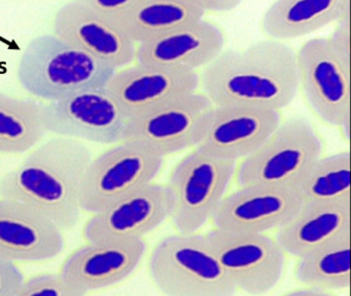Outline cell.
<instances>
[{"instance_id": "obj_9", "label": "cell", "mask_w": 351, "mask_h": 296, "mask_svg": "<svg viewBox=\"0 0 351 296\" xmlns=\"http://www.w3.org/2000/svg\"><path fill=\"white\" fill-rule=\"evenodd\" d=\"M205 236L237 290L262 295L280 281L285 254L272 236L215 227Z\"/></svg>"}, {"instance_id": "obj_7", "label": "cell", "mask_w": 351, "mask_h": 296, "mask_svg": "<svg viewBox=\"0 0 351 296\" xmlns=\"http://www.w3.org/2000/svg\"><path fill=\"white\" fill-rule=\"evenodd\" d=\"M164 158L138 142L114 144L94 156L81 189L82 210L93 214L123 195L154 182Z\"/></svg>"}, {"instance_id": "obj_25", "label": "cell", "mask_w": 351, "mask_h": 296, "mask_svg": "<svg viewBox=\"0 0 351 296\" xmlns=\"http://www.w3.org/2000/svg\"><path fill=\"white\" fill-rule=\"evenodd\" d=\"M291 188L303 204L350 199V154L320 156Z\"/></svg>"}, {"instance_id": "obj_19", "label": "cell", "mask_w": 351, "mask_h": 296, "mask_svg": "<svg viewBox=\"0 0 351 296\" xmlns=\"http://www.w3.org/2000/svg\"><path fill=\"white\" fill-rule=\"evenodd\" d=\"M129 119L199 90V72L129 65L116 70L106 84Z\"/></svg>"}, {"instance_id": "obj_22", "label": "cell", "mask_w": 351, "mask_h": 296, "mask_svg": "<svg viewBox=\"0 0 351 296\" xmlns=\"http://www.w3.org/2000/svg\"><path fill=\"white\" fill-rule=\"evenodd\" d=\"M204 16L195 0H133L118 24L138 45Z\"/></svg>"}, {"instance_id": "obj_30", "label": "cell", "mask_w": 351, "mask_h": 296, "mask_svg": "<svg viewBox=\"0 0 351 296\" xmlns=\"http://www.w3.org/2000/svg\"><path fill=\"white\" fill-rule=\"evenodd\" d=\"M195 2L204 14L206 12L223 14V12H233L241 3L239 0H195Z\"/></svg>"}, {"instance_id": "obj_29", "label": "cell", "mask_w": 351, "mask_h": 296, "mask_svg": "<svg viewBox=\"0 0 351 296\" xmlns=\"http://www.w3.org/2000/svg\"><path fill=\"white\" fill-rule=\"evenodd\" d=\"M84 2L94 12L118 23L133 0H84Z\"/></svg>"}, {"instance_id": "obj_24", "label": "cell", "mask_w": 351, "mask_h": 296, "mask_svg": "<svg viewBox=\"0 0 351 296\" xmlns=\"http://www.w3.org/2000/svg\"><path fill=\"white\" fill-rule=\"evenodd\" d=\"M46 136L42 103L0 90V153H24Z\"/></svg>"}, {"instance_id": "obj_5", "label": "cell", "mask_w": 351, "mask_h": 296, "mask_svg": "<svg viewBox=\"0 0 351 296\" xmlns=\"http://www.w3.org/2000/svg\"><path fill=\"white\" fill-rule=\"evenodd\" d=\"M322 151L324 143L311 121L303 116L289 117L256 151L239 162L238 185L293 187Z\"/></svg>"}, {"instance_id": "obj_18", "label": "cell", "mask_w": 351, "mask_h": 296, "mask_svg": "<svg viewBox=\"0 0 351 296\" xmlns=\"http://www.w3.org/2000/svg\"><path fill=\"white\" fill-rule=\"evenodd\" d=\"M63 230L38 210L0 197V257L12 262H38L58 256Z\"/></svg>"}, {"instance_id": "obj_17", "label": "cell", "mask_w": 351, "mask_h": 296, "mask_svg": "<svg viewBox=\"0 0 351 296\" xmlns=\"http://www.w3.org/2000/svg\"><path fill=\"white\" fill-rule=\"evenodd\" d=\"M223 47L225 35L221 29L202 18L136 45L135 63L198 72L215 61Z\"/></svg>"}, {"instance_id": "obj_12", "label": "cell", "mask_w": 351, "mask_h": 296, "mask_svg": "<svg viewBox=\"0 0 351 296\" xmlns=\"http://www.w3.org/2000/svg\"><path fill=\"white\" fill-rule=\"evenodd\" d=\"M173 199L166 184L152 182L91 214L83 228L86 242L143 238L171 217Z\"/></svg>"}, {"instance_id": "obj_2", "label": "cell", "mask_w": 351, "mask_h": 296, "mask_svg": "<svg viewBox=\"0 0 351 296\" xmlns=\"http://www.w3.org/2000/svg\"><path fill=\"white\" fill-rule=\"evenodd\" d=\"M94 153L85 142L52 136L28 151L0 178V197L25 204L61 230L77 225L83 212L81 189Z\"/></svg>"}, {"instance_id": "obj_3", "label": "cell", "mask_w": 351, "mask_h": 296, "mask_svg": "<svg viewBox=\"0 0 351 296\" xmlns=\"http://www.w3.org/2000/svg\"><path fill=\"white\" fill-rule=\"evenodd\" d=\"M114 72L112 66L53 32L30 39L16 69L21 88L43 102H54L84 90L104 88Z\"/></svg>"}, {"instance_id": "obj_1", "label": "cell", "mask_w": 351, "mask_h": 296, "mask_svg": "<svg viewBox=\"0 0 351 296\" xmlns=\"http://www.w3.org/2000/svg\"><path fill=\"white\" fill-rule=\"evenodd\" d=\"M199 90L213 106L282 110L300 90L295 51L267 38L223 49L199 72Z\"/></svg>"}, {"instance_id": "obj_11", "label": "cell", "mask_w": 351, "mask_h": 296, "mask_svg": "<svg viewBox=\"0 0 351 296\" xmlns=\"http://www.w3.org/2000/svg\"><path fill=\"white\" fill-rule=\"evenodd\" d=\"M299 88L316 116L330 127L350 119V69L332 53L326 37H315L295 51Z\"/></svg>"}, {"instance_id": "obj_8", "label": "cell", "mask_w": 351, "mask_h": 296, "mask_svg": "<svg viewBox=\"0 0 351 296\" xmlns=\"http://www.w3.org/2000/svg\"><path fill=\"white\" fill-rule=\"evenodd\" d=\"M128 119L106 86L42 103L46 135L71 138L85 143L114 145L123 141Z\"/></svg>"}, {"instance_id": "obj_26", "label": "cell", "mask_w": 351, "mask_h": 296, "mask_svg": "<svg viewBox=\"0 0 351 296\" xmlns=\"http://www.w3.org/2000/svg\"><path fill=\"white\" fill-rule=\"evenodd\" d=\"M10 296H86L59 273H42L24 280Z\"/></svg>"}, {"instance_id": "obj_6", "label": "cell", "mask_w": 351, "mask_h": 296, "mask_svg": "<svg viewBox=\"0 0 351 296\" xmlns=\"http://www.w3.org/2000/svg\"><path fill=\"white\" fill-rule=\"evenodd\" d=\"M237 164L194 147L174 166L166 186L173 199L170 218L178 232H198L213 219Z\"/></svg>"}, {"instance_id": "obj_23", "label": "cell", "mask_w": 351, "mask_h": 296, "mask_svg": "<svg viewBox=\"0 0 351 296\" xmlns=\"http://www.w3.org/2000/svg\"><path fill=\"white\" fill-rule=\"evenodd\" d=\"M295 278L320 291H343L350 286V232L298 258Z\"/></svg>"}, {"instance_id": "obj_13", "label": "cell", "mask_w": 351, "mask_h": 296, "mask_svg": "<svg viewBox=\"0 0 351 296\" xmlns=\"http://www.w3.org/2000/svg\"><path fill=\"white\" fill-rule=\"evenodd\" d=\"M282 121L280 111L250 106H213L196 147L238 164L252 156Z\"/></svg>"}, {"instance_id": "obj_4", "label": "cell", "mask_w": 351, "mask_h": 296, "mask_svg": "<svg viewBox=\"0 0 351 296\" xmlns=\"http://www.w3.org/2000/svg\"><path fill=\"white\" fill-rule=\"evenodd\" d=\"M152 281L165 296H233L237 291L205 234L162 238L149 260Z\"/></svg>"}, {"instance_id": "obj_31", "label": "cell", "mask_w": 351, "mask_h": 296, "mask_svg": "<svg viewBox=\"0 0 351 296\" xmlns=\"http://www.w3.org/2000/svg\"><path fill=\"white\" fill-rule=\"evenodd\" d=\"M282 296H335V294L330 293V292L320 291V290L304 287V289L295 290V291L289 292V293L285 294Z\"/></svg>"}, {"instance_id": "obj_16", "label": "cell", "mask_w": 351, "mask_h": 296, "mask_svg": "<svg viewBox=\"0 0 351 296\" xmlns=\"http://www.w3.org/2000/svg\"><path fill=\"white\" fill-rule=\"evenodd\" d=\"M145 251L143 238L87 242L65 259L59 275L87 295L129 277L143 260Z\"/></svg>"}, {"instance_id": "obj_15", "label": "cell", "mask_w": 351, "mask_h": 296, "mask_svg": "<svg viewBox=\"0 0 351 296\" xmlns=\"http://www.w3.org/2000/svg\"><path fill=\"white\" fill-rule=\"evenodd\" d=\"M302 205L303 201L291 187H239L226 195L213 221L219 230L267 234L285 225Z\"/></svg>"}, {"instance_id": "obj_28", "label": "cell", "mask_w": 351, "mask_h": 296, "mask_svg": "<svg viewBox=\"0 0 351 296\" xmlns=\"http://www.w3.org/2000/svg\"><path fill=\"white\" fill-rule=\"evenodd\" d=\"M24 281L16 263L0 257V296H10Z\"/></svg>"}, {"instance_id": "obj_20", "label": "cell", "mask_w": 351, "mask_h": 296, "mask_svg": "<svg viewBox=\"0 0 351 296\" xmlns=\"http://www.w3.org/2000/svg\"><path fill=\"white\" fill-rule=\"evenodd\" d=\"M347 232H350V199L303 204L277 230L274 238L285 254L300 258Z\"/></svg>"}, {"instance_id": "obj_21", "label": "cell", "mask_w": 351, "mask_h": 296, "mask_svg": "<svg viewBox=\"0 0 351 296\" xmlns=\"http://www.w3.org/2000/svg\"><path fill=\"white\" fill-rule=\"evenodd\" d=\"M349 10V0H277L263 14L260 28L267 39L287 42L336 24Z\"/></svg>"}, {"instance_id": "obj_10", "label": "cell", "mask_w": 351, "mask_h": 296, "mask_svg": "<svg viewBox=\"0 0 351 296\" xmlns=\"http://www.w3.org/2000/svg\"><path fill=\"white\" fill-rule=\"evenodd\" d=\"M211 108L200 92L184 95L130 117L123 141L138 142L162 158L196 147Z\"/></svg>"}, {"instance_id": "obj_27", "label": "cell", "mask_w": 351, "mask_h": 296, "mask_svg": "<svg viewBox=\"0 0 351 296\" xmlns=\"http://www.w3.org/2000/svg\"><path fill=\"white\" fill-rule=\"evenodd\" d=\"M326 39L339 61L350 69V10L335 24L334 30Z\"/></svg>"}, {"instance_id": "obj_14", "label": "cell", "mask_w": 351, "mask_h": 296, "mask_svg": "<svg viewBox=\"0 0 351 296\" xmlns=\"http://www.w3.org/2000/svg\"><path fill=\"white\" fill-rule=\"evenodd\" d=\"M52 29L63 40L116 70L135 62L136 45L120 25L94 12L84 0L61 6L53 18Z\"/></svg>"}]
</instances>
